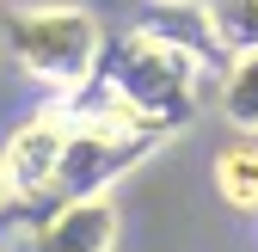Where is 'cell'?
<instances>
[{"mask_svg":"<svg viewBox=\"0 0 258 252\" xmlns=\"http://www.w3.org/2000/svg\"><path fill=\"white\" fill-rule=\"evenodd\" d=\"M215 43L209 31H172V25H136L117 43H105L99 74L80 92L55 99L68 117H105V123H129V130H154V136H178L197 123L203 92H209V68H215Z\"/></svg>","mask_w":258,"mask_h":252,"instance_id":"1","label":"cell"},{"mask_svg":"<svg viewBox=\"0 0 258 252\" xmlns=\"http://www.w3.org/2000/svg\"><path fill=\"white\" fill-rule=\"evenodd\" d=\"M0 49H7L13 68L31 74L49 99H68V92H80L99 74L105 25L86 7H68V0H55V7H19L0 25Z\"/></svg>","mask_w":258,"mask_h":252,"instance_id":"2","label":"cell"},{"mask_svg":"<svg viewBox=\"0 0 258 252\" xmlns=\"http://www.w3.org/2000/svg\"><path fill=\"white\" fill-rule=\"evenodd\" d=\"M68 154H61V184L55 197H86V191H117V184L148 166L166 136L154 130H129V123H105V117H68Z\"/></svg>","mask_w":258,"mask_h":252,"instance_id":"3","label":"cell"},{"mask_svg":"<svg viewBox=\"0 0 258 252\" xmlns=\"http://www.w3.org/2000/svg\"><path fill=\"white\" fill-rule=\"evenodd\" d=\"M68 130H74V123H68V111H61L55 99L7 130V142H0V166H7V184H13V209L55 197L61 154H68Z\"/></svg>","mask_w":258,"mask_h":252,"instance_id":"4","label":"cell"},{"mask_svg":"<svg viewBox=\"0 0 258 252\" xmlns=\"http://www.w3.org/2000/svg\"><path fill=\"white\" fill-rule=\"evenodd\" d=\"M123 215L111 191H86V197H55V209L31 228L25 252H117Z\"/></svg>","mask_w":258,"mask_h":252,"instance_id":"5","label":"cell"},{"mask_svg":"<svg viewBox=\"0 0 258 252\" xmlns=\"http://www.w3.org/2000/svg\"><path fill=\"white\" fill-rule=\"evenodd\" d=\"M209 178H215V197L228 203L234 215H258V136L228 142V148L215 154Z\"/></svg>","mask_w":258,"mask_h":252,"instance_id":"6","label":"cell"},{"mask_svg":"<svg viewBox=\"0 0 258 252\" xmlns=\"http://www.w3.org/2000/svg\"><path fill=\"white\" fill-rule=\"evenodd\" d=\"M215 105H221V117H228L240 136H258V49L228 55V68L215 80Z\"/></svg>","mask_w":258,"mask_h":252,"instance_id":"7","label":"cell"},{"mask_svg":"<svg viewBox=\"0 0 258 252\" xmlns=\"http://www.w3.org/2000/svg\"><path fill=\"white\" fill-rule=\"evenodd\" d=\"M203 31L221 61L258 49V0H203Z\"/></svg>","mask_w":258,"mask_h":252,"instance_id":"8","label":"cell"},{"mask_svg":"<svg viewBox=\"0 0 258 252\" xmlns=\"http://www.w3.org/2000/svg\"><path fill=\"white\" fill-rule=\"evenodd\" d=\"M154 7H166V13H197L203 0H154Z\"/></svg>","mask_w":258,"mask_h":252,"instance_id":"9","label":"cell"},{"mask_svg":"<svg viewBox=\"0 0 258 252\" xmlns=\"http://www.w3.org/2000/svg\"><path fill=\"white\" fill-rule=\"evenodd\" d=\"M13 209V184H7V166H0V215Z\"/></svg>","mask_w":258,"mask_h":252,"instance_id":"10","label":"cell"},{"mask_svg":"<svg viewBox=\"0 0 258 252\" xmlns=\"http://www.w3.org/2000/svg\"><path fill=\"white\" fill-rule=\"evenodd\" d=\"M0 252H13V246H0Z\"/></svg>","mask_w":258,"mask_h":252,"instance_id":"11","label":"cell"}]
</instances>
